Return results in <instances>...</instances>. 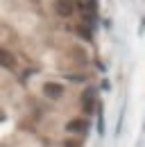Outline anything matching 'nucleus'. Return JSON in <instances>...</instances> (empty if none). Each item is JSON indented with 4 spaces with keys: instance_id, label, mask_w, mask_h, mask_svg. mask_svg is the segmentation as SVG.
<instances>
[{
    "instance_id": "nucleus-1",
    "label": "nucleus",
    "mask_w": 145,
    "mask_h": 147,
    "mask_svg": "<svg viewBox=\"0 0 145 147\" xmlns=\"http://www.w3.org/2000/svg\"><path fill=\"white\" fill-rule=\"evenodd\" d=\"M54 11L61 18H68L75 11V0H54Z\"/></svg>"
},
{
    "instance_id": "nucleus-2",
    "label": "nucleus",
    "mask_w": 145,
    "mask_h": 147,
    "mask_svg": "<svg viewBox=\"0 0 145 147\" xmlns=\"http://www.w3.org/2000/svg\"><path fill=\"white\" fill-rule=\"evenodd\" d=\"M43 93H45L50 100H57V97L64 95V86L57 84V82H48V84H43Z\"/></svg>"
},
{
    "instance_id": "nucleus-3",
    "label": "nucleus",
    "mask_w": 145,
    "mask_h": 147,
    "mask_svg": "<svg viewBox=\"0 0 145 147\" xmlns=\"http://www.w3.org/2000/svg\"><path fill=\"white\" fill-rule=\"evenodd\" d=\"M14 66H16V57L9 50L0 48V68H14Z\"/></svg>"
},
{
    "instance_id": "nucleus-4",
    "label": "nucleus",
    "mask_w": 145,
    "mask_h": 147,
    "mask_svg": "<svg viewBox=\"0 0 145 147\" xmlns=\"http://www.w3.org/2000/svg\"><path fill=\"white\" fill-rule=\"evenodd\" d=\"M68 129H70V131H84L86 125H84V120H72L70 125H68Z\"/></svg>"
},
{
    "instance_id": "nucleus-5",
    "label": "nucleus",
    "mask_w": 145,
    "mask_h": 147,
    "mask_svg": "<svg viewBox=\"0 0 145 147\" xmlns=\"http://www.w3.org/2000/svg\"><path fill=\"white\" fill-rule=\"evenodd\" d=\"M84 109L86 111L93 109V93L91 91H84Z\"/></svg>"
},
{
    "instance_id": "nucleus-6",
    "label": "nucleus",
    "mask_w": 145,
    "mask_h": 147,
    "mask_svg": "<svg viewBox=\"0 0 145 147\" xmlns=\"http://www.w3.org/2000/svg\"><path fill=\"white\" fill-rule=\"evenodd\" d=\"M79 32H82V36H84V38H91V32H89V27H84V25H82V27H79Z\"/></svg>"
}]
</instances>
